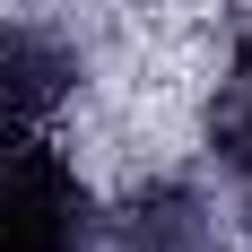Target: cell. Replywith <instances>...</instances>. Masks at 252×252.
Listing matches in <instances>:
<instances>
[{
  "label": "cell",
  "instance_id": "1",
  "mask_svg": "<svg viewBox=\"0 0 252 252\" xmlns=\"http://www.w3.org/2000/svg\"><path fill=\"white\" fill-rule=\"evenodd\" d=\"M96 200L44 130L0 122V252H87Z\"/></svg>",
  "mask_w": 252,
  "mask_h": 252
},
{
  "label": "cell",
  "instance_id": "2",
  "mask_svg": "<svg viewBox=\"0 0 252 252\" xmlns=\"http://www.w3.org/2000/svg\"><path fill=\"white\" fill-rule=\"evenodd\" d=\"M87 87V52L44 18H0V122L44 130Z\"/></svg>",
  "mask_w": 252,
  "mask_h": 252
},
{
  "label": "cell",
  "instance_id": "3",
  "mask_svg": "<svg viewBox=\"0 0 252 252\" xmlns=\"http://www.w3.org/2000/svg\"><path fill=\"white\" fill-rule=\"evenodd\" d=\"M218 244H226L218 200H209L200 183H183V174H157V183H139L122 200V218L87 252H218Z\"/></svg>",
  "mask_w": 252,
  "mask_h": 252
},
{
  "label": "cell",
  "instance_id": "4",
  "mask_svg": "<svg viewBox=\"0 0 252 252\" xmlns=\"http://www.w3.org/2000/svg\"><path fill=\"white\" fill-rule=\"evenodd\" d=\"M209 157L226 174V209L252 235V44H235L226 78H218V104H209Z\"/></svg>",
  "mask_w": 252,
  "mask_h": 252
},
{
  "label": "cell",
  "instance_id": "5",
  "mask_svg": "<svg viewBox=\"0 0 252 252\" xmlns=\"http://www.w3.org/2000/svg\"><path fill=\"white\" fill-rule=\"evenodd\" d=\"M244 44H252V35H244Z\"/></svg>",
  "mask_w": 252,
  "mask_h": 252
}]
</instances>
